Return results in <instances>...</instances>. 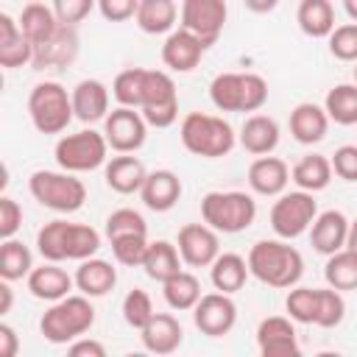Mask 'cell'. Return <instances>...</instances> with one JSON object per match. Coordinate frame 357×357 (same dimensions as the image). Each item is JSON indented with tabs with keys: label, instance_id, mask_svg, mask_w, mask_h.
<instances>
[{
	"label": "cell",
	"instance_id": "17",
	"mask_svg": "<svg viewBox=\"0 0 357 357\" xmlns=\"http://www.w3.org/2000/svg\"><path fill=\"white\" fill-rule=\"evenodd\" d=\"M78 56V33L75 25H59L45 42L33 45V70H50V67H67Z\"/></svg>",
	"mask_w": 357,
	"mask_h": 357
},
{
	"label": "cell",
	"instance_id": "9",
	"mask_svg": "<svg viewBox=\"0 0 357 357\" xmlns=\"http://www.w3.org/2000/svg\"><path fill=\"white\" fill-rule=\"evenodd\" d=\"M106 153H109L106 137L92 131V128L67 134L53 148L56 165L61 170H70V173H86V170H95V167L106 165V159H109Z\"/></svg>",
	"mask_w": 357,
	"mask_h": 357
},
{
	"label": "cell",
	"instance_id": "49",
	"mask_svg": "<svg viewBox=\"0 0 357 357\" xmlns=\"http://www.w3.org/2000/svg\"><path fill=\"white\" fill-rule=\"evenodd\" d=\"M20 226H22V206L11 195H3L0 198V237L3 240L14 237Z\"/></svg>",
	"mask_w": 357,
	"mask_h": 357
},
{
	"label": "cell",
	"instance_id": "15",
	"mask_svg": "<svg viewBox=\"0 0 357 357\" xmlns=\"http://www.w3.org/2000/svg\"><path fill=\"white\" fill-rule=\"evenodd\" d=\"M220 231H215L209 223H187L178 229V254L184 265L190 268H209L220 254Z\"/></svg>",
	"mask_w": 357,
	"mask_h": 357
},
{
	"label": "cell",
	"instance_id": "56",
	"mask_svg": "<svg viewBox=\"0 0 357 357\" xmlns=\"http://www.w3.org/2000/svg\"><path fill=\"white\" fill-rule=\"evenodd\" d=\"M343 11L349 14L351 22H357V0H343Z\"/></svg>",
	"mask_w": 357,
	"mask_h": 357
},
{
	"label": "cell",
	"instance_id": "41",
	"mask_svg": "<svg viewBox=\"0 0 357 357\" xmlns=\"http://www.w3.org/2000/svg\"><path fill=\"white\" fill-rule=\"evenodd\" d=\"M284 310L296 324H315L318 318V287H290Z\"/></svg>",
	"mask_w": 357,
	"mask_h": 357
},
{
	"label": "cell",
	"instance_id": "30",
	"mask_svg": "<svg viewBox=\"0 0 357 357\" xmlns=\"http://www.w3.org/2000/svg\"><path fill=\"white\" fill-rule=\"evenodd\" d=\"M181 254H178V245L167 243V240H153L148 243V251H145V259H142V271L148 273V279L153 282H167L170 276H176L181 271Z\"/></svg>",
	"mask_w": 357,
	"mask_h": 357
},
{
	"label": "cell",
	"instance_id": "40",
	"mask_svg": "<svg viewBox=\"0 0 357 357\" xmlns=\"http://www.w3.org/2000/svg\"><path fill=\"white\" fill-rule=\"evenodd\" d=\"M145 67H128L123 73H117L114 84H112V95L120 106H131L139 109L142 106V89H145Z\"/></svg>",
	"mask_w": 357,
	"mask_h": 357
},
{
	"label": "cell",
	"instance_id": "11",
	"mask_svg": "<svg viewBox=\"0 0 357 357\" xmlns=\"http://www.w3.org/2000/svg\"><path fill=\"white\" fill-rule=\"evenodd\" d=\"M142 117L153 128H170L178 120V92L165 70H148L145 73V89H142Z\"/></svg>",
	"mask_w": 357,
	"mask_h": 357
},
{
	"label": "cell",
	"instance_id": "28",
	"mask_svg": "<svg viewBox=\"0 0 357 357\" xmlns=\"http://www.w3.org/2000/svg\"><path fill=\"white\" fill-rule=\"evenodd\" d=\"M237 142L243 145V151H248L254 156L273 153V148L279 145V123L268 114H251L240 126Z\"/></svg>",
	"mask_w": 357,
	"mask_h": 357
},
{
	"label": "cell",
	"instance_id": "45",
	"mask_svg": "<svg viewBox=\"0 0 357 357\" xmlns=\"http://www.w3.org/2000/svg\"><path fill=\"white\" fill-rule=\"evenodd\" d=\"M123 234H148V223L137 209H114L106 218V237H123Z\"/></svg>",
	"mask_w": 357,
	"mask_h": 357
},
{
	"label": "cell",
	"instance_id": "42",
	"mask_svg": "<svg viewBox=\"0 0 357 357\" xmlns=\"http://www.w3.org/2000/svg\"><path fill=\"white\" fill-rule=\"evenodd\" d=\"M112 254L120 265L126 268H142V259H145V251H148V234H123V237H112Z\"/></svg>",
	"mask_w": 357,
	"mask_h": 357
},
{
	"label": "cell",
	"instance_id": "32",
	"mask_svg": "<svg viewBox=\"0 0 357 357\" xmlns=\"http://www.w3.org/2000/svg\"><path fill=\"white\" fill-rule=\"evenodd\" d=\"M248 276H251L248 259H243L240 254H231V251L229 254H218V259L209 265V279H212L215 290L229 293V296L243 290Z\"/></svg>",
	"mask_w": 357,
	"mask_h": 357
},
{
	"label": "cell",
	"instance_id": "16",
	"mask_svg": "<svg viewBox=\"0 0 357 357\" xmlns=\"http://www.w3.org/2000/svg\"><path fill=\"white\" fill-rule=\"evenodd\" d=\"M257 346L262 357H298V335L293 326V318L287 315H271L262 318L257 326Z\"/></svg>",
	"mask_w": 357,
	"mask_h": 357
},
{
	"label": "cell",
	"instance_id": "54",
	"mask_svg": "<svg viewBox=\"0 0 357 357\" xmlns=\"http://www.w3.org/2000/svg\"><path fill=\"white\" fill-rule=\"evenodd\" d=\"M243 6L248 11H254V14H268V11H273L279 6V0H243Z\"/></svg>",
	"mask_w": 357,
	"mask_h": 357
},
{
	"label": "cell",
	"instance_id": "50",
	"mask_svg": "<svg viewBox=\"0 0 357 357\" xmlns=\"http://www.w3.org/2000/svg\"><path fill=\"white\" fill-rule=\"evenodd\" d=\"M139 0H98V11L109 22H126L137 14Z\"/></svg>",
	"mask_w": 357,
	"mask_h": 357
},
{
	"label": "cell",
	"instance_id": "43",
	"mask_svg": "<svg viewBox=\"0 0 357 357\" xmlns=\"http://www.w3.org/2000/svg\"><path fill=\"white\" fill-rule=\"evenodd\" d=\"M153 315H156L153 312V301H151V296L145 290L134 287V290L126 293V298H123V321L131 329H142Z\"/></svg>",
	"mask_w": 357,
	"mask_h": 357
},
{
	"label": "cell",
	"instance_id": "46",
	"mask_svg": "<svg viewBox=\"0 0 357 357\" xmlns=\"http://www.w3.org/2000/svg\"><path fill=\"white\" fill-rule=\"evenodd\" d=\"M329 53L340 61H357V22L335 25V31L326 36Z\"/></svg>",
	"mask_w": 357,
	"mask_h": 357
},
{
	"label": "cell",
	"instance_id": "53",
	"mask_svg": "<svg viewBox=\"0 0 357 357\" xmlns=\"http://www.w3.org/2000/svg\"><path fill=\"white\" fill-rule=\"evenodd\" d=\"M14 304V293H11V282L0 279V315H6Z\"/></svg>",
	"mask_w": 357,
	"mask_h": 357
},
{
	"label": "cell",
	"instance_id": "5",
	"mask_svg": "<svg viewBox=\"0 0 357 357\" xmlns=\"http://www.w3.org/2000/svg\"><path fill=\"white\" fill-rule=\"evenodd\" d=\"M218 112H259L268 100V81L257 73H220L209 84Z\"/></svg>",
	"mask_w": 357,
	"mask_h": 357
},
{
	"label": "cell",
	"instance_id": "51",
	"mask_svg": "<svg viewBox=\"0 0 357 357\" xmlns=\"http://www.w3.org/2000/svg\"><path fill=\"white\" fill-rule=\"evenodd\" d=\"M67 354L70 357H106V346L100 340H92V337H78L67 346Z\"/></svg>",
	"mask_w": 357,
	"mask_h": 357
},
{
	"label": "cell",
	"instance_id": "22",
	"mask_svg": "<svg viewBox=\"0 0 357 357\" xmlns=\"http://www.w3.org/2000/svg\"><path fill=\"white\" fill-rule=\"evenodd\" d=\"M33 61V45L20 28V20L11 14H0V67L17 70Z\"/></svg>",
	"mask_w": 357,
	"mask_h": 357
},
{
	"label": "cell",
	"instance_id": "21",
	"mask_svg": "<svg viewBox=\"0 0 357 357\" xmlns=\"http://www.w3.org/2000/svg\"><path fill=\"white\" fill-rule=\"evenodd\" d=\"M25 279H28L31 296L39 301H50V304L70 296V290L75 287V279L64 268H59V262H47V259H45V265L33 268Z\"/></svg>",
	"mask_w": 357,
	"mask_h": 357
},
{
	"label": "cell",
	"instance_id": "38",
	"mask_svg": "<svg viewBox=\"0 0 357 357\" xmlns=\"http://www.w3.org/2000/svg\"><path fill=\"white\" fill-rule=\"evenodd\" d=\"M324 109L337 126H357V84H337L326 92Z\"/></svg>",
	"mask_w": 357,
	"mask_h": 357
},
{
	"label": "cell",
	"instance_id": "18",
	"mask_svg": "<svg viewBox=\"0 0 357 357\" xmlns=\"http://www.w3.org/2000/svg\"><path fill=\"white\" fill-rule=\"evenodd\" d=\"M204 53H206L204 42L192 31H187V28L170 31L165 45H162V61H165V67L170 73H190V70H195L201 64Z\"/></svg>",
	"mask_w": 357,
	"mask_h": 357
},
{
	"label": "cell",
	"instance_id": "20",
	"mask_svg": "<svg viewBox=\"0 0 357 357\" xmlns=\"http://www.w3.org/2000/svg\"><path fill=\"white\" fill-rule=\"evenodd\" d=\"M287 181H290V167L284 165V159L279 156H257L248 167V187L257 192V195H282L287 190Z\"/></svg>",
	"mask_w": 357,
	"mask_h": 357
},
{
	"label": "cell",
	"instance_id": "58",
	"mask_svg": "<svg viewBox=\"0 0 357 357\" xmlns=\"http://www.w3.org/2000/svg\"><path fill=\"white\" fill-rule=\"evenodd\" d=\"M28 3H42V0H28Z\"/></svg>",
	"mask_w": 357,
	"mask_h": 357
},
{
	"label": "cell",
	"instance_id": "48",
	"mask_svg": "<svg viewBox=\"0 0 357 357\" xmlns=\"http://www.w3.org/2000/svg\"><path fill=\"white\" fill-rule=\"evenodd\" d=\"M98 6V0H53V11L64 25H78L89 17V11Z\"/></svg>",
	"mask_w": 357,
	"mask_h": 357
},
{
	"label": "cell",
	"instance_id": "1",
	"mask_svg": "<svg viewBox=\"0 0 357 357\" xmlns=\"http://www.w3.org/2000/svg\"><path fill=\"white\" fill-rule=\"evenodd\" d=\"M248 271L254 279H259L268 287L290 290L293 284H298V279L304 273V259L282 237L279 240H259L248 251Z\"/></svg>",
	"mask_w": 357,
	"mask_h": 357
},
{
	"label": "cell",
	"instance_id": "13",
	"mask_svg": "<svg viewBox=\"0 0 357 357\" xmlns=\"http://www.w3.org/2000/svg\"><path fill=\"white\" fill-rule=\"evenodd\" d=\"M103 137H106V142H109L112 151H117V153H134V151H139L145 145L148 123H145L142 112H137L131 106H117L103 120Z\"/></svg>",
	"mask_w": 357,
	"mask_h": 357
},
{
	"label": "cell",
	"instance_id": "36",
	"mask_svg": "<svg viewBox=\"0 0 357 357\" xmlns=\"http://www.w3.org/2000/svg\"><path fill=\"white\" fill-rule=\"evenodd\" d=\"M59 25H61V20L56 17L53 6H45V3H28L22 8V14H20V28L28 36L31 45L45 42Z\"/></svg>",
	"mask_w": 357,
	"mask_h": 357
},
{
	"label": "cell",
	"instance_id": "26",
	"mask_svg": "<svg viewBox=\"0 0 357 357\" xmlns=\"http://www.w3.org/2000/svg\"><path fill=\"white\" fill-rule=\"evenodd\" d=\"M103 178H106V187L120 192V195H131V192H139L145 178H148V170L145 165L131 156V153H120V156H112L106 162V170H103Z\"/></svg>",
	"mask_w": 357,
	"mask_h": 357
},
{
	"label": "cell",
	"instance_id": "35",
	"mask_svg": "<svg viewBox=\"0 0 357 357\" xmlns=\"http://www.w3.org/2000/svg\"><path fill=\"white\" fill-rule=\"evenodd\" d=\"M162 296H165V301H167L170 310L184 312V310H192L204 293H201L198 276L181 268L176 276H170L167 282H162Z\"/></svg>",
	"mask_w": 357,
	"mask_h": 357
},
{
	"label": "cell",
	"instance_id": "7",
	"mask_svg": "<svg viewBox=\"0 0 357 357\" xmlns=\"http://www.w3.org/2000/svg\"><path fill=\"white\" fill-rule=\"evenodd\" d=\"M28 190L33 201H39L45 209L70 215L78 212L86 201V187L75 173L70 170H36L28 178Z\"/></svg>",
	"mask_w": 357,
	"mask_h": 357
},
{
	"label": "cell",
	"instance_id": "19",
	"mask_svg": "<svg viewBox=\"0 0 357 357\" xmlns=\"http://www.w3.org/2000/svg\"><path fill=\"white\" fill-rule=\"evenodd\" d=\"M346 237H349V218L337 209H326L318 212L312 226H310V243L318 254L329 257L340 248H346Z\"/></svg>",
	"mask_w": 357,
	"mask_h": 357
},
{
	"label": "cell",
	"instance_id": "23",
	"mask_svg": "<svg viewBox=\"0 0 357 357\" xmlns=\"http://www.w3.org/2000/svg\"><path fill=\"white\" fill-rule=\"evenodd\" d=\"M73 112L81 123H98L109 114V89L98 78H84L73 86Z\"/></svg>",
	"mask_w": 357,
	"mask_h": 357
},
{
	"label": "cell",
	"instance_id": "3",
	"mask_svg": "<svg viewBox=\"0 0 357 357\" xmlns=\"http://www.w3.org/2000/svg\"><path fill=\"white\" fill-rule=\"evenodd\" d=\"M178 137H181V145H184L192 156H201V159H220V156H229L231 148H234V142H237L234 128H231L223 117L206 114V112H190V114L181 120Z\"/></svg>",
	"mask_w": 357,
	"mask_h": 357
},
{
	"label": "cell",
	"instance_id": "31",
	"mask_svg": "<svg viewBox=\"0 0 357 357\" xmlns=\"http://www.w3.org/2000/svg\"><path fill=\"white\" fill-rule=\"evenodd\" d=\"M178 20V6L176 0H139V8L134 14V22L139 25L142 33H170Z\"/></svg>",
	"mask_w": 357,
	"mask_h": 357
},
{
	"label": "cell",
	"instance_id": "25",
	"mask_svg": "<svg viewBox=\"0 0 357 357\" xmlns=\"http://www.w3.org/2000/svg\"><path fill=\"white\" fill-rule=\"evenodd\" d=\"M139 337H142V346L151 351V354H173L181 340H184V329L178 324L176 315L170 312H156L142 329H139Z\"/></svg>",
	"mask_w": 357,
	"mask_h": 357
},
{
	"label": "cell",
	"instance_id": "33",
	"mask_svg": "<svg viewBox=\"0 0 357 357\" xmlns=\"http://www.w3.org/2000/svg\"><path fill=\"white\" fill-rule=\"evenodd\" d=\"M298 28L312 39H326L335 31V8L329 0H301L296 8Z\"/></svg>",
	"mask_w": 357,
	"mask_h": 357
},
{
	"label": "cell",
	"instance_id": "37",
	"mask_svg": "<svg viewBox=\"0 0 357 357\" xmlns=\"http://www.w3.org/2000/svg\"><path fill=\"white\" fill-rule=\"evenodd\" d=\"M324 279L329 287L335 290H357V251L351 248H340L335 254L326 257L324 265Z\"/></svg>",
	"mask_w": 357,
	"mask_h": 357
},
{
	"label": "cell",
	"instance_id": "47",
	"mask_svg": "<svg viewBox=\"0 0 357 357\" xmlns=\"http://www.w3.org/2000/svg\"><path fill=\"white\" fill-rule=\"evenodd\" d=\"M332 173L349 184H357V145H340L332 153Z\"/></svg>",
	"mask_w": 357,
	"mask_h": 357
},
{
	"label": "cell",
	"instance_id": "4",
	"mask_svg": "<svg viewBox=\"0 0 357 357\" xmlns=\"http://www.w3.org/2000/svg\"><path fill=\"white\" fill-rule=\"evenodd\" d=\"M92 324H95V307L89 296L81 293V296H64L53 301L39 321V332L45 335V340L56 346H67L81 335H86Z\"/></svg>",
	"mask_w": 357,
	"mask_h": 357
},
{
	"label": "cell",
	"instance_id": "24",
	"mask_svg": "<svg viewBox=\"0 0 357 357\" xmlns=\"http://www.w3.org/2000/svg\"><path fill=\"white\" fill-rule=\"evenodd\" d=\"M181 192H184L181 178L173 170H153V173H148L145 184L139 190V198L151 212H170L178 204Z\"/></svg>",
	"mask_w": 357,
	"mask_h": 357
},
{
	"label": "cell",
	"instance_id": "52",
	"mask_svg": "<svg viewBox=\"0 0 357 357\" xmlns=\"http://www.w3.org/2000/svg\"><path fill=\"white\" fill-rule=\"evenodd\" d=\"M20 337L8 324H0V357H17Z\"/></svg>",
	"mask_w": 357,
	"mask_h": 357
},
{
	"label": "cell",
	"instance_id": "39",
	"mask_svg": "<svg viewBox=\"0 0 357 357\" xmlns=\"http://www.w3.org/2000/svg\"><path fill=\"white\" fill-rule=\"evenodd\" d=\"M33 271V257H31V248L14 237L3 240L0 245V279L6 282H17L22 276H28Z\"/></svg>",
	"mask_w": 357,
	"mask_h": 357
},
{
	"label": "cell",
	"instance_id": "57",
	"mask_svg": "<svg viewBox=\"0 0 357 357\" xmlns=\"http://www.w3.org/2000/svg\"><path fill=\"white\" fill-rule=\"evenodd\" d=\"M354 64H357V61H354ZM354 84H357V67H354Z\"/></svg>",
	"mask_w": 357,
	"mask_h": 357
},
{
	"label": "cell",
	"instance_id": "27",
	"mask_svg": "<svg viewBox=\"0 0 357 357\" xmlns=\"http://www.w3.org/2000/svg\"><path fill=\"white\" fill-rule=\"evenodd\" d=\"M326 131H329V114L324 106L304 100L290 112V134L296 142L315 145L326 137Z\"/></svg>",
	"mask_w": 357,
	"mask_h": 357
},
{
	"label": "cell",
	"instance_id": "14",
	"mask_svg": "<svg viewBox=\"0 0 357 357\" xmlns=\"http://www.w3.org/2000/svg\"><path fill=\"white\" fill-rule=\"evenodd\" d=\"M192 321L201 335L206 337H223L234 329L237 324V304L231 301L229 293H204L198 304L192 307Z\"/></svg>",
	"mask_w": 357,
	"mask_h": 357
},
{
	"label": "cell",
	"instance_id": "2",
	"mask_svg": "<svg viewBox=\"0 0 357 357\" xmlns=\"http://www.w3.org/2000/svg\"><path fill=\"white\" fill-rule=\"evenodd\" d=\"M100 248V234L86 223L70 220H50L36 231V251L47 262L64 259H89Z\"/></svg>",
	"mask_w": 357,
	"mask_h": 357
},
{
	"label": "cell",
	"instance_id": "12",
	"mask_svg": "<svg viewBox=\"0 0 357 357\" xmlns=\"http://www.w3.org/2000/svg\"><path fill=\"white\" fill-rule=\"evenodd\" d=\"M226 17H229L226 0H181L178 22H181V28L192 31L204 42V47L209 50L220 39Z\"/></svg>",
	"mask_w": 357,
	"mask_h": 357
},
{
	"label": "cell",
	"instance_id": "29",
	"mask_svg": "<svg viewBox=\"0 0 357 357\" xmlns=\"http://www.w3.org/2000/svg\"><path fill=\"white\" fill-rule=\"evenodd\" d=\"M75 287L89 296V298H100L106 296L109 290H114L117 284V271L112 262L106 259H98V257H89V259H81V265L75 268Z\"/></svg>",
	"mask_w": 357,
	"mask_h": 357
},
{
	"label": "cell",
	"instance_id": "34",
	"mask_svg": "<svg viewBox=\"0 0 357 357\" xmlns=\"http://www.w3.org/2000/svg\"><path fill=\"white\" fill-rule=\"evenodd\" d=\"M290 178L296 181L298 190H307V192L326 190L332 181V162L321 153H307L293 165Z\"/></svg>",
	"mask_w": 357,
	"mask_h": 357
},
{
	"label": "cell",
	"instance_id": "55",
	"mask_svg": "<svg viewBox=\"0 0 357 357\" xmlns=\"http://www.w3.org/2000/svg\"><path fill=\"white\" fill-rule=\"evenodd\" d=\"M346 248L357 251V218L349 220V237H346Z\"/></svg>",
	"mask_w": 357,
	"mask_h": 357
},
{
	"label": "cell",
	"instance_id": "10",
	"mask_svg": "<svg viewBox=\"0 0 357 357\" xmlns=\"http://www.w3.org/2000/svg\"><path fill=\"white\" fill-rule=\"evenodd\" d=\"M315 192L307 190H293L276 195L271 206V229L282 240H296L304 231H310L315 215H318V201L312 198Z\"/></svg>",
	"mask_w": 357,
	"mask_h": 357
},
{
	"label": "cell",
	"instance_id": "44",
	"mask_svg": "<svg viewBox=\"0 0 357 357\" xmlns=\"http://www.w3.org/2000/svg\"><path fill=\"white\" fill-rule=\"evenodd\" d=\"M346 315V301L340 296V290L335 287H318V318H315V326L321 329H332L343 321Z\"/></svg>",
	"mask_w": 357,
	"mask_h": 357
},
{
	"label": "cell",
	"instance_id": "8",
	"mask_svg": "<svg viewBox=\"0 0 357 357\" xmlns=\"http://www.w3.org/2000/svg\"><path fill=\"white\" fill-rule=\"evenodd\" d=\"M28 114L39 134H61L75 117L73 95L59 81H42L28 95Z\"/></svg>",
	"mask_w": 357,
	"mask_h": 357
},
{
	"label": "cell",
	"instance_id": "6",
	"mask_svg": "<svg viewBox=\"0 0 357 357\" xmlns=\"http://www.w3.org/2000/svg\"><path fill=\"white\" fill-rule=\"evenodd\" d=\"M201 218L220 234H237L254 223L257 201L240 190H229V192L212 190L201 198Z\"/></svg>",
	"mask_w": 357,
	"mask_h": 357
}]
</instances>
